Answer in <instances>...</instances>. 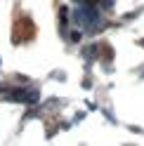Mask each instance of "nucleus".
Returning a JSON list of instances; mask_svg holds the SVG:
<instances>
[{
	"instance_id": "1",
	"label": "nucleus",
	"mask_w": 144,
	"mask_h": 146,
	"mask_svg": "<svg viewBox=\"0 0 144 146\" xmlns=\"http://www.w3.org/2000/svg\"><path fill=\"white\" fill-rule=\"evenodd\" d=\"M76 21L80 26H85V29H95L97 21H99V17H97L95 10H90V7H78L76 10Z\"/></svg>"
}]
</instances>
